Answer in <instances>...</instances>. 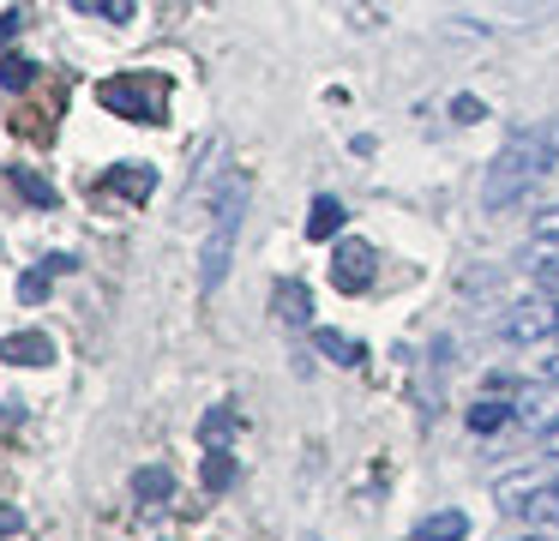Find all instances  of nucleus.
<instances>
[{
    "label": "nucleus",
    "instance_id": "obj_1",
    "mask_svg": "<svg viewBox=\"0 0 559 541\" xmlns=\"http://www.w3.org/2000/svg\"><path fill=\"white\" fill-rule=\"evenodd\" d=\"M554 168V132L530 127V132H511L499 144V156L487 163V180H481V204L487 211H506V204L530 199V187Z\"/></svg>",
    "mask_w": 559,
    "mask_h": 541
},
{
    "label": "nucleus",
    "instance_id": "obj_2",
    "mask_svg": "<svg viewBox=\"0 0 559 541\" xmlns=\"http://www.w3.org/2000/svg\"><path fill=\"white\" fill-rule=\"evenodd\" d=\"M247 192L253 180L247 175H229L223 192L211 199V223H205V247H199V289H217L229 277V259H235V240H241V216H247Z\"/></svg>",
    "mask_w": 559,
    "mask_h": 541
},
{
    "label": "nucleus",
    "instance_id": "obj_3",
    "mask_svg": "<svg viewBox=\"0 0 559 541\" xmlns=\"http://www.w3.org/2000/svg\"><path fill=\"white\" fill-rule=\"evenodd\" d=\"M97 103L121 120H169V79L163 72H109L97 79Z\"/></svg>",
    "mask_w": 559,
    "mask_h": 541
},
{
    "label": "nucleus",
    "instance_id": "obj_4",
    "mask_svg": "<svg viewBox=\"0 0 559 541\" xmlns=\"http://www.w3.org/2000/svg\"><path fill=\"white\" fill-rule=\"evenodd\" d=\"M499 331H506V343H542V337H559V295H542V301L511 307Z\"/></svg>",
    "mask_w": 559,
    "mask_h": 541
},
{
    "label": "nucleus",
    "instance_id": "obj_5",
    "mask_svg": "<svg viewBox=\"0 0 559 541\" xmlns=\"http://www.w3.org/2000/svg\"><path fill=\"white\" fill-rule=\"evenodd\" d=\"M373 271H379V259H373V247L367 240H337V252H331V283L343 289V295H361L367 283H373Z\"/></svg>",
    "mask_w": 559,
    "mask_h": 541
},
{
    "label": "nucleus",
    "instance_id": "obj_6",
    "mask_svg": "<svg viewBox=\"0 0 559 541\" xmlns=\"http://www.w3.org/2000/svg\"><path fill=\"white\" fill-rule=\"evenodd\" d=\"M229 175H235V168H229V144L211 139L205 144V163H199V180H187V211H199V204L211 211V199L223 192V180H229Z\"/></svg>",
    "mask_w": 559,
    "mask_h": 541
},
{
    "label": "nucleus",
    "instance_id": "obj_7",
    "mask_svg": "<svg viewBox=\"0 0 559 541\" xmlns=\"http://www.w3.org/2000/svg\"><path fill=\"white\" fill-rule=\"evenodd\" d=\"M151 187H157V168H145V163H115V168H103V175H97V199H133V204H145Z\"/></svg>",
    "mask_w": 559,
    "mask_h": 541
},
{
    "label": "nucleus",
    "instance_id": "obj_8",
    "mask_svg": "<svg viewBox=\"0 0 559 541\" xmlns=\"http://www.w3.org/2000/svg\"><path fill=\"white\" fill-rule=\"evenodd\" d=\"M0 361H7V367H49V361H55V337L49 331H13V337H0Z\"/></svg>",
    "mask_w": 559,
    "mask_h": 541
},
{
    "label": "nucleus",
    "instance_id": "obj_9",
    "mask_svg": "<svg viewBox=\"0 0 559 541\" xmlns=\"http://www.w3.org/2000/svg\"><path fill=\"white\" fill-rule=\"evenodd\" d=\"M518 421H523V427H535V433H554L559 427V385L554 379L530 385V391L518 397Z\"/></svg>",
    "mask_w": 559,
    "mask_h": 541
},
{
    "label": "nucleus",
    "instance_id": "obj_10",
    "mask_svg": "<svg viewBox=\"0 0 559 541\" xmlns=\"http://www.w3.org/2000/svg\"><path fill=\"white\" fill-rule=\"evenodd\" d=\"M73 264H79V259H67V252H49L43 264H31V271L19 277V301H25V307H37V301L49 295V283H55V277H67Z\"/></svg>",
    "mask_w": 559,
    "mask_h": 541
},
{
    "label": "nucleus",
    "instance_id": "obj_11",
    "mask_svg": "<svg viewBox=\"0 0 559 541\" xmlns=\"http://www.w3.org/2000/svg\"><path fill=\"white\" fill-rule=\"evenodd\" d=\"M542 487H547V481L535 475V469H518V475H499L493 481V499H499V511H530V499Z\"/></svg>",
    "mask_w": 559,
    "mask_h": 541
},
{
    "label": "nucleus",
    "instance_id": "obj_12",
    "mask_svg": "<svg viewBox=\"0 0 559 541\" xmlns=\"http://www.w3.org/2000/svg\"><path fill=\"white\" fill-rule=\"evenodd\" d=\"M241 439V409L235 403H217V409H205V421H199V445H235Z\"/></svg>",
    "mask_w": 559,
    "mask_h": 541
},
{
    "label": "nucleus",
    "instance_id": "obj_13",
    "mask_svg": "<svg viewBox=\"0 0 559 541\" xmlns=\"http://www.w3.org/2000/svg\"><path fill=\"white\" fill-rule=\"evenodd\" d=\"M463 536H469V517L457 505H439V511H427L415 524V541H463Z\"/></svg>",
    "mask_w": 559,
    "mask_h": 541
},
{
    "label": "nucleus",
    "instance_id": "obj_14",
    "mask_svg": "<svg viewBox=\"0 0 559 541\" xmlns=\"http://www.w3.org/2000/svg\"><path fill=\"white\" fill-rule=\"evenodd\" d=\"M343 199H331V192H319L313 199V211H307V240H337V228H343Z\"/></svg>",
    "mask_w": 559,
    "mask_h": 541
},
{
    "label": "nucleus",
    "instance_id": "obj_15",
    "mask_svg": "<svg viewBox=\"0 0 559 541\" xmlns=\"http://www.w3.org/2000/svg\"><path fill=\"white\" fill-rule=\"evenodd\" d=\"M271 301H277V319L283 325H307V319H313V295H307V283H295V277H289V283H277V295H271Z\"/></svg>",
    "mask_w": 559,
    "mask_h": 541
},
{
    "label": "nucleus",
    "instance_id": "obj_16",
    "mask_svg": "<svg viewBox=\"0 0 559 541\" xmlns=\"http://www.w3.org/2000/svg\"><path fill=\"white\" fill-rule=\"evenodd\" d=\"M7 180H13V192H19V199H31L37 211H55V199H61V192H55V180H43L37 168H25V163H19Z\"/></svg>",
    "mask_w": 559,
    "mask_h": 541
},
{
    "label": "nucleus",
    "instance_id": "obj_17",
    "mask_svg": "<svg viewBox=\"0 0 559 541\" xmlns=\"http://www.w3.org/2000/svg\"><path fill=\"white\" fill-rule=\"evenodd\" d=\"M313 349L325 361H337V367H355V361H361V343L343 337V331H331V325H319V331H313Z\"/></svg>",
    "mask_w": 559,
    "mask_h": 541
},
{
    "label": "nucleus",
    "instance_id": "obj_18",
    "mask_svg": "<svg viewBox=\"0 0 559 541\" xmlns=\"http://www.w3.org/2000/svg\"><path fill=\"white\" fill-rule=\"evenodd\" d=\"M133 493H139V505H163L175 493V475L163 463H151V469H139V475H133Z\"/></svg>",
    "mask_w": 559,
    "mask_h": 541
},
{
    "label": "nucleus",
    "instance_id": "obj_19",
    "mask_svg": "<svg viewBox=\"0 0 559 541\" xmlns=\"http://www.w3.org/2000/svg\"><path fill=\"white\" fill-rule=\"evenodd\" d=\"M511 415H518V403H506V397H481V403L469 409V427L475 433H499Z\"/></svg>",
    "mask_w": 559,
    "mask_h": 541
},
{
    "label": "nucleus",
    "instance_id": "obj_20",
    "mask_svg": "<svg viewBox=\"0 0 559 541\" xmlns=\"http://www.w3.org/2000/svg\"><path fill=\"white\" fill-rule=\"evenodd\" d=\"M229 481H235V451H229V445H211V451H205V487L223 493Z\"/></svg>",
    "mask_w": 559,
    "mask_h": 541
},
{
    "label": "nucleus",
    "instance_id": "obj_21",
    "mask_svg": "<svg viewBox=\"0 0 559 541\" xmlns=\"http://www.w3.org/2000/svg\"><path fill=\"white\" fill-rule=\"evenodd\" d=\"M31 79H37V60L0 55V84H7V91H31Z\"/></svg>",
    "mask_w": 559,
    "mask_h": 541
},
{
    "label": "nucleus",
    "instance_id": "obj_22",
    "mask_svg": "<svg viewBox=\"0 0 559 541\" xmlns=\"http://www.w3.org/2000/svg\"><path fill=\"white\" fill-rule=\"evenodd\" d=\"M535 247H542V240H535ZM535 283H542V295H559V247L535 252Z\"/></svg>",
    "mask_w": 559,
    "mask_h": 541
},
{
    "label": "nucleus",
    "instance_id": "obj_23",
    "mask_svg": "<svg viewBox=\"0 0 559 541\" xmlns=\"http://www.w3.org/2000/svg\"><path fill=\"white\" fill-rule=\"evenodd\" d=\"M530 235L542 240V247H559V204H547V211H535Z\"/></svg>",
    "mask_w": 559,
    "mask_h": 541
},
{
    "label": "nucleus",
    "instance_id": "obj_24",
    "mask_svg": "<svg viewBox=\"0 0 559 541\" xmlns=\"http://www.w3.org/2000/svg\"><path fill=\"white\" fill-rule=\"evenodd\" d=\"M79 12H109V19H133V0H73Z\"/></svg>",
    "mask_w": 559,
    "mask_h": 541
},
{
    "label": "nucleus",
    "instance_id": "obj_25",
    "mask_svg": "<svg viewBox=\"0 0 559 541\" xmlns=\"http://www.w3.org/2000/svg\"><path fill=\"white\" fill-rule=\"evenodd\" d=\"M481 115H487V108L475 103V96H451V120H463V127H475Z\"/></svg>",
    "mask_w": 559,
    "mask_h": 541
},
{
    "label": "nucleus",
    "instance_id": "obj_26",
    "mask_svg": "<svg viewBox=\"0 0 559 541\" xmlns=\"http://www.w3.org/2000/svg\"><path fill=\"white\" fill-rule=\"evenodd\" d=\"M13 31H19V12H0V48L13 43Z\"/></svg>",
    "mask_w": 559,
    "mask_h": 541
},
{
    "label": "nucleus",
    "instance_id": "obj_27",
    "mask_svg": "<svg viewBox=\"0 0 559 541\" xmlns=\"http://www.w3.org/2000/svg\"><path fill=\"white\" fill-rule=\"evenodd\" d=\"M542 439H547V457H559V427H554V433H542Z\"/></svg>",
    "mask_w": 559,
    "mask_h": 541
},
{
    "label": "nucleus",
    "instance_id": "obj_28",
    "mask_svg": "<svg viewBox=\"0 0 559 541\" xmlns=\"http://www.w3.org/2000/svg\"><path fill=\"white\" fill-rule=\"evenodd\" d=\"M547 379H554V385H559V355H554V361H547Z\"/></svg>",
    "mask_w": 559,
    "mask_h": 541
},
{
    "label": "nucleus",
    "instance_id": "obj_29",
    "mask_svg": "<svg viewBox=\"0 0 559 541\" xmlns=\"http://www.w3.org/2000/svg\"><path fill=\"white\" fill-rule=\"evenodd\" d=\"M518 541H547V536H518Z\"/></svg>",
    "mask_w": 559,
    "mask_h": 541
}]
</instances>
